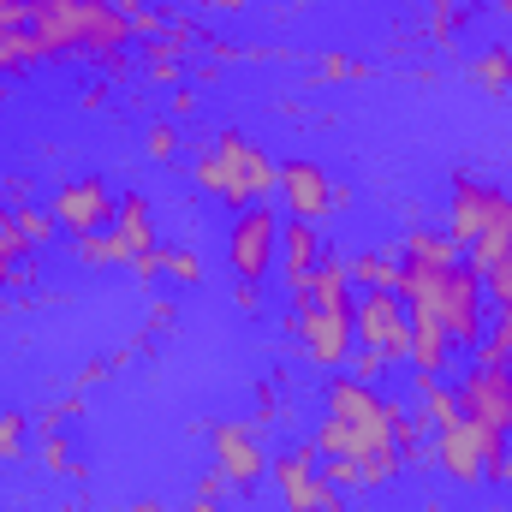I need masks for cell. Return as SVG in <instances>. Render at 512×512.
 Instances as JSON below:
<instances>
[{
	"label": "cell",
	"mask_w": 512,
	"mask_h": 512,
	"mask_svg": "<svg viewBox=\"0 0 512 512\" xmlns=\"http://www.w3.org/2000/svg\"><path fill=\"white\" fill-rule=\"evenodd\" d=\"M411 310L435 316L453 340V352H471L483 340V322H489V292L477 280V268L459 256L447 268H399V286H393Z\"/></svg>",
	"instance_id": "obj_1"
},
{
	"label": "cell",
	"mask_w": 512,
	"mask_h": 512,
	"mask_svg": "<svg viewBox=\"0 0 512 512\" xmlns=\"http://www.w3.org/2000/svg\"><path fill=\"white\" fill-rule=\"evenodd\" d=\"M191 179H197V191L221 197L227 209H251V203H268V197H274L280 167L256 149L245 131H221V137H209V143L197 149Z\"/></svg>",
	"instance_id": "obj_2"
},
{
	"label": "cell",
	"mask_w": 512,
	"mask_h": 512,
	"mask_svg": "<svg viewBox=\"0 0 512 512\" xmlns=\"http://www.w3.org/2000/svg\"><path fill=\"white\" fill-rule=\"evenodd\" d=\"M429 459H435L453 483L477 489V483H495V477H501L507 435H501V429H483V423H471V417H459V423H447V429H429Z\"/></svg>",
	"instance_id": "obj_3"
},
{
	"label": "cell",
	"mask_w": 512,
	"mask_h": 512,
	"mask_svg": "<svg viewBox=\"0 0 512 512\" xmlns=\"http://www.w3.org/2000/svg\"><path fill=\"white\" fill-rule=\"evenodd\" d=\"M286 334L298 340L304 364H316V370L352 364V340H358V328H352V298H346V304H292Z\"/></svg>",
	"instance_id": "obj_4"
},
{
	"label": "cell",
	"mask_w": 512,
	"mask_h": 512,
	"mask_svg": "<svg viewBox=\"0 0 512 512\" xmlns=\"http://www.w3.org/2000/svg\"><path fill=\"white\" fill-rule=\"evenodd\" d=\"M501 203H507L501 185H489V179H477V173H453V185H447V215H441V233L453 239V251L459 256L471 251V245L495 227Z\"/></svg>",
	"instance_id": "obj_5"
},
{
	"label": "cell",
	"mask_w": 512,
	"mask_h": 512,
	"mask_svg": "<svg viewBox=\"0 0 512 512\" xmlns=\"http://www.w3.org/2000/svg\"><path fill=\"white\" fill-rule=\"evenodd\" d=\"M280 227L286 221L268 203H251V209L233 215V227H227V262H233L239 280L262 286V274H274V262H280Z\"/></svg>",
	"instance_id": "obj_6"
},
{
	"label": "cell",
	"mask_w": 512,
	"mask_h": 512,
	"mask_svg": "<svg viewBox=\"0 0 512 512\" xmlns=\"http://www.w3.org/2000/svg\"><path fill=\"white\" fill-rule=\"evenodd\" d=\"M352 328H358V346H364V352H382L387 364H405L411 310H405L399 292H358V298H352Z\"/></svg>",
	"instance_id": "obj_7"
},
{
	"label": "cell",
	"mask_w": 512,
	"mask_h": 512,
	"mask_svg": "<svg viewBox=\"0 0 512 512\" xmlns=\"http://www.w3.org/2000/svg\"><path fill=\"white\" fill-rule=\"evenodd\" d=\"M209 459H215V471H221L227 489H256L268 477L262 423H215L209 429Z\"/></svg>",
	"instance_id": "obj_8"
},
{
	"label": "cell",
	"mask_w": 512,
	"mask_h": 512,
	"mask_svg": "<svg viewBox=\"0 0 512 512\" xmlns=\"http://www.w3.org/2000/svg\"><path fill=\"white\" fill-rule=\"evenodd\" d=\"M274 197H280V209H292V221H310V227L328 221L334 203H340L328 167H322V161H304V155L280 161V185H274Z\"/></svg>",
	"instance_id": "obj_9"
},
{
	"label": "cell",
	"mask_w": 512,
	"mask_h": 512,
	"mask_svg": "<svg viewBox=\"0 0 512 512\" xmlns=\"http://www.w3.org/2000/svg\"><path fill=\"white\" fill-rule=\"evenodd\" d=\"M453 387H459V405L471 423L512 435V364H471Z\"/></svg>",
	"instance_id": "obj_10"
},
{
	"label": "cell",
	"mask_w": 512,
	"mask_h": 512,
	"mask_svg": "<svg viewBox=\"0 0 512 512\" xmlns=\"http://www.w3.org/2000/svg\"><path fill=\"white\" fill-rule=\"evenodd\" d=\"M48 209H54V221H60V233H72V239H84V233H102V227H114V191L90 173V179H66L54 197H48Z\"/></svg>",
	"instance_id": "obj_11"
},
{
	"label": "cell",
	"mask_w": 512,
	"mask_h": 512,
	"mask_svg": "<svg viewBox=\"0 0 512 512\" xmlns=\"http://www.w3.org/2000/svg\"><path fill=\"white\" fill-rule=\"evenodd\" d=\"M268 477L280 483V507L286 512H322L328 507V495H334V483L322 477V465H316V447L304 441V447H292V453H280V459H268Z\"/></svg>",
	"instance_id": "obj_12"
},
{
	"label": "cell",
	"mask_w": 512,
	"mask_h": 512,
	"mask_svg": "<svg viewBox=\"0 0 512 512\" xmlns=\"http://www.w3.org/2000/svg\"><path fill=\"white\" fill-rule=\"evenodd\" d=\"M322 262V233L310 227V221H286L280 227V280H286V292H304V280H310V268Z\"/></svg>",
	"instance_id": "obj_13"
},
{
	"label": "cell",
	"mask_w": 512,
	"mask_h": 512,
	"mask_svg": "<svg viewBox=\"0 0 512 512\" xmlns=\"http://www.w3.org/2000/svg\"><path fill=\"white\" fill-rule=\"evenodd\" d=\"M185 36H191V24L173 18L167 36H149V42H143V72H149L155 84H179V72H185Z\"/></svg>",
	"instance_id": "obj_14"
},
{
	"label": "cell",
	"mask_w": 512,
	"mask_h": 512,
	"mask_svg": "<svg viewBox=\"0 0 512 512\" xmlns=\"http://www.w3.org/2000/svg\"><path fill=\"white\" fill-rule=\"evenodd\" d=\"M417 417H423L429 429H447V423H459V417H465V405H459V387L447 382V376H417Z\"/></svg>",
	"instance_id": "obj_15"
},
{
	"label": "cell",
	"mask_w": 512,
	"mask_h": 512,
	"mask_svg": "<svg viewBox=\"0 0 512 512\" xmlns=\"http://www.w3.org/2000/svg\"><path fill=\"white\" fill-rule=\"evenodd\" d=\"M114 233L126 239L131 256H137V251H155V245H161V239H155V221H149V203H143L137 191L114 203Z\"/></svg>",
	"instance_id": "obj_16"
},
{
	"label": "cell",
	"mask_w": 512,
	"mask_h": 512,
	"mask_svg": "<svg viewBox=\"0 0 512 512\" xmlns=\"http://www.w3.org/2000/svg\"><path fill=\"white\" fill-rule=\"evenodd\" d=\"M352 286H358V292H393V286H399V251L352 256Z\"/></svg>",
	"instance_id": "obj_17"
},
{
	"label": "cell",
	"mask_w": 512,
	"mask_h": 512,
	"mask_svg": "<svg viewBox=\"0 0 512 512\" xmlns=\"http://www.w3.org/2000/svg\"><path fill=\"white\" fill-rule=\"evenodd\" d=\"M78 245V262L84 268H126L131 251H126V239L114 233V227H102V233H84V239H72Z\"/></svg>",
	"instance_id": "obj_18"
},
{
	"label": "cell",
	"mask_w": 512,
	"mask_h": 512,
	"mask_svg": "<svg viewBox=\"0 0 512 512\" xmlns=\"http://www.w3.org/2000/svg\"><path fill=\"white\" fill-rule=\"evenodd\" d=\"M471 78H477L489 96H507L512 90V48H483V54L471 60Z\"/></svg>",
	"instance_id": "obj_19"
},
{
	"label": "cell",
	"mask_w": 512,
	"mask_h": 512,
	"mask_svg": "<svg viewBox=\"0 0 512 512\" xmlns=\"http://www.w3.org/2000/svg\"><path fill=\"white\" fill-rule=\"evenodd\" d=\"M310 447H316V459H358V435L340 417H322L316 435H310Z\"/></svg>",
	"instance_id": "obj_20"
},
{
	"label": "cell",
	"mask_w": 512,
	"mask_h": 512,
	"mask_svg": "<svg viewBox=\"0 0 512 512\" xmlns=\"http://www.w3.org/2000/svg\"><path fill=\"white\" fill-rule=\"evenodd\" d=\"M36 447H42V465H48L54 477H84V465L72 459V441H66V435H60L54 423H48V435H42Z\"/></svg>",
	"instance_id": "obj_21"
},
{
	"label": "cell",
	"mask_w": 512,
	"mask_h": 512,
	"mask_svg": "<svg viewBox=\"0 0 512 512\" xmlns=\"http://www.w3.org/2000/svg\"><path fill=\"white\" fill-rule=\"evenodd\" d=\"M18 233H24V245H48V239L60 233V221H54L48 203H42V209H18Z\"/></svg>",
	"instance_id": "obj_22"
},
{
	"label": "cell",
	"mask_w": 512,
	"mask_h": 512,
	"mask_svg": "<svg viewBox=\"0 0 512 512\" xmlns=\"http://www.w3.org/2000/svg\"><path fill=\"white\" fill-rule=\"evenodd\" d=\"M30 441V417L24 411H0V459H18Z\"/></svg>",
	"instance_id": "obj_23"
},
{
	"label": "cell",
	"mask_w": 512,
	"mask_h": 512,
	"mask_svg": "<svg viewBox=\"0 0 512 512\" xmlns=\"http://www.w3.org/2000/svg\"><path fill=\"white\" fill-rule=\"evenodd\" d=\"M167 280H179V286H197V280H203V262H197V251L173 245V251H167Z\"/></svg>",
	"instance_id": "obj_24"
},
{
	"label": "cell",
	"mask_w": 512,
	"mask_h": 512,
	"mask_svg": "<svg viewBox=\"0 0 512 512\" xmlns=\"http://www.w3.org/2000/svg\"><path fill=\"white\" fill-rule=\"evenodd\" d=\"M143 155H149V161H173V155H179V131L173 126H149L143 131Z\"/></svg>",
	"instance_id": "obj_25"
},
{
	"label": "cell",
	"mask_w": 512,
	"mask_h": 512,
	"mask_svg": "<svg viewBox=\"0 0 512 512\" xmlns=\"http://www.w3.org/2000/svg\"><path fill=\"white\" fill-rule=\"evenodd\" d=\"M382 370H393V364H387L382 352H364V346H358V358H352V376H358V382H382Z\"/></svg>",
	"instance_id": "obj_26"
},
{
	"label": "cell",
	"mask_w": 512,
	"mask_h": 512,
	"mask_svg": "<svg viewBox=\"0 0 512 512\" xmlns=\"http://www.w3.org/2000/svg\"><path fill=\"white\" fill-rule=\"evenodd\" d=\"M358 72H364V66L346 60V54H322V72H316V78H322V84H340V78H358Z\"/></svg>",
	"instance_id": "obj_27"
},
{
	"label": "cell",
	"mask_w": 512,
	"mask_h": 512,
	"mask_svg": "<svg viewBox=\"0 0 512 512\" xmlns=\"http://www.w3.org/2000/svg\"><path fill=\"white\" fill-rule=\"evenodd\" d=\"M131 268H137V280H161V274H167V251H161V245H155V251H137Z\"/></svg>",
	"instance_id": "obj_28"
},
{
	"label": "cell",
	"mask_w": 512,
	"mask_h": 512,
	"mask_svg": "<svg viewBox=\"0 0 512 512\" xmlns=\"http://www.w3.org/2000/svg\"><path fill=\"white\" fill-rule=\"evenodd\" d=\"M6 251H24V233H18V209H0V256ZM36 251V245H30Z\"/></svg>",
	"instance_id": "obj_29"
},
{
	"label": "cell",
	"mask_w": 512,
	"mask_h": 512,
	"mask_svg": "<svg viewBox=\"0 0 512 512\" xmlns=\"http://www.w3.org/2000/svg\"><path fill=\"white\" fill-rule=\"evenodd\" d=\"M233 304H239V316H262V286L256 280H239L233 286Z\"/></svg>",
	"instance_id": "obj_30"
},
{
	"label": "cell",
	"mask_w": 512,
	"mask_h": 512,
	"mask_svg": "<svg viewBox=\"0 0 512 512\" xmlns=\"http://www.w3.org/2000/svg\"><path fill=\"white\" fill-rule=\"evenodd\" d=\"M459 24H465V18H459V0H441V6H435V36H453Z\"/></svg>",
	"instance_id": "obj_31"
},
{
	"label": "cell",
	"mask_w": 512,
	"mask_h": 512,
	"mask_svg": "<svg viewBox=\"0 0 512 512\" xmlns=\"http://www.w3.org/2000/svg\"><path fill=\"white\" fill-rule=\"evenodd\" d=\"M495 483H501V489L512 495V441H507V459H501V477H495Z\"/></svg>",
	"instance_id": "obj_32"
},
{
	"label": "cell",
	"mask_w": 512,
	"mask_h": 512,
	"mask_svg": "<svg viewBox=\"0 0 512 512\" xmlns=\"http://www.w3.org/2000/svg\"><path fill=\"white\" fill-rule=\"evenodd\" d=\"M108 6H120V12H126V18H131V12H143L149 0H108Z\"/></svg>",
	"instance_id": "obj_33"
},
{
	"label": "cell",
	"mask_w": 512,
	"mask_h": 512,
	"mask_svg": "<svg viewBox=\"0 0 512 512\" xmlns=\"http://www.w3.org/2000/svg\"><path fill=\"white\" fill-rule=\"evenodd\" d=\"M131 512H167V507H161V501H137Z\"/></svg>",
	"instance_id": "obj_34"
},
{
	"label": "cell",
	"mask_w": 512,
	"mask_h": 512,
	"mask_svg": "<svg viewBox=\"0 0 512 512\" xmlns=\"http://www.w3.org/2000/svg\"><path fill=\"white\" fill-rule=\"evenodd\" d=\"M215 6H227V12H239V6H245V0H215Z\"/></svg>",
	"instance_id": "obj_35"
}]
</instances>
